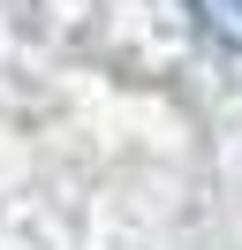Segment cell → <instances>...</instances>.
<instances>
[{
    "label": "cell",
    "instance_id": "6da1fadb",
    "mask_svg": "<svg viewBox=\"0 0 242 250\" xmlns=\"http://www.w3.org/2000/svg\"><path fill=\"white\" fill-rule=\"evenodd\" d=\"M189 23L220 53H242V0H189Z\"/></svg>",
    "mask_w": 242,
    "mask_h": 250
}]
</instances>
